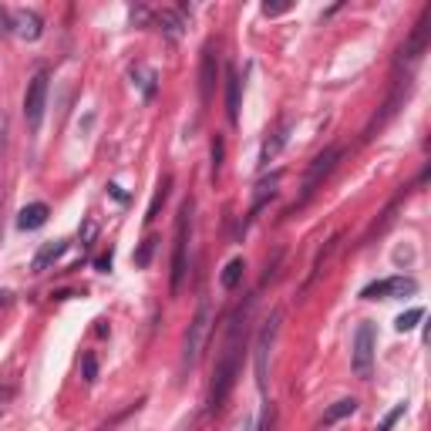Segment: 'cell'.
<instances>
[{"label":"cell","instance_id":"cb8c5ba5","mask_svg":"<svg viewBox=\"0 0 431 431\" xmlns=\"http://www.w3.org/2000/svg\"><path fill=\"white\" fill-rule=\"evenodd\" d=\"M81 371H84V384H95V381H98V357H95V354H84V357H81Z\"/></svg>","mask_w":431,"mask_h":431},{"label":"cell","instance_id":"30bf717a","mask_svg":"<svg viewBox=\"0 0 431 431\" xmlns=\"http://www.w3.org/2000/svg\"><path fill=\"white\" fill-rule=\"evenodd\" d=\"M431 10H425V17L418 21V27H415V34L408 38V44L401 47V54H397V64H404V61H415V58H421V51L428 47V38H431Z\"/></svg>","mask_w":431,"mask_h":431},{"label":"cell","instance_id":"d6a6232c","mask_svg":"<svg viewBox=\"0 0 431 431\" xmlns=\"http://www.w3.org/2000/svg\"><path fill=\"white\" fill-rule=\"evenodd\" d=\"M0 304H7V293H0Z\"/></svg>","mask_w":431,"mask_h":431},{"label":"cell","instance_id":"4dcf8cb0","mask_svg":"<svg viewBox=\"0 0 431 431\" xmlns=\"http://www.w3.org/2000/svg\"><path fill=\"white\" fill-rule=\"evenodd\" d=\"M108 193H112V196H115L118 202H125V199H128V196H125V193H121V186H115V182L108 186Z\"/></svg>","mask_w":431,"mask_h":431},{"label":"cell","instance_id":"9c48e42d","mask_svg":"<svg viewBox=\"0 0 431 431\" xmlns=\"http://www.w3.org/2000/svg\"><path fill=\"white\" fill-rule=\"evenodd\" d=\"M280 317H283V314L276 310V314L267 320V327H263L260 341H256V384H260V391H267V354H270L276 330H280Z\"/></svg>","mask_w":431,"mask_h":431},{"label":"cell","instance_id":"d6986e66","mask_svg":"<svg viewBox=\"0 0 431 431\" xmlns=\"http://www.w3.org/2000/svg\"><path fill=\"white\" fill-rule=\"evenodd\" d=\"M156 21H158V31H162V34H165V38H182V27H186V24H182V17H179V14H172V10H162V14H156Z\"/></svg>","mask_w":431,"mask_h":431},{"label":"cell","instance_id":"ba28073f","mask_svg":"<svg viewBox=\"0 0 431 431\" xmlns=\"http://www.w3.org/2000/svg\"><path fill=\"white\" fill-rule=\"evenodd\" d=\"M216 78H219V47L209 40L202 47V64H199V95H202V105H209Z\"/></svg>","mask_w":431,"mask_h":431},{"label":"cell","instance_id":"1f68e13d","mask_svg":"<svg viewBox=\"0 0 431 431\" xmlns=\"http://www.w3.org/2000/svg\"><path fill=\"white\" fill-rule=\"evenodd\" d=\"M233 431H249V418H243V421H239Z\"/></svg>","mask_w":431,"mask_h":431},{"label":"cell","instance_id":"484cf974","mask_svg":"<svg viewBox=\"0 0 431 431\" xmlns=\"http://www.w3.org/2000/svg\"><path fill=\"white\" fill-rule=\"evenodd\" d=\"M408 411V401H401V404H394V411H388L384 418H381V425H378V431H391L394 425H397V418Z\"/></svg>","mask_w":431,"mask_h":431},{"label":"cell","instance_id":"277c9868","mask_svg":"<svg viewBox=\"0 0 431 431\" xmlns=\"http://www.w3.org/2000/svg\"><path fill=\"white\" fill-rule=\"evenodd\" d=\"M209 323H212V310H209V304H202L196 320L189 323V334H186V351H182V367H186V371L196 367L202 341H206V334H209Z\"/></svg>","mask_w":431,"mask_h":431},{"label":"cell","instance_id":"5b68a950","mask_svg":"<svg viewBox=\"0 0 431 431\" xmlns=\"http://www.w3.org/2000/svg\"><path fill=\"white\" fill-rule=\"evenodd\" d=\"M341 162V145H327L320 156L310 162V169H307V179H304V193H300V202H307V199L317 193V186L334 172V165Z\"/></svg>","mask_w":431,"mask_h":431},{"label":"cell","instance_id":"ffe728a7","mask_svg":"<svg viewBox=\"0 0 431 431\" xmlns=\"http://www.w3.org/2000/svg\"><path fill=\"white\" fill-rule=\"evenodd\" d=\"M209 156H212V169H209V175H212V182H216V179H219V172H223V158H226V138H223V135H216V138H212Z\"/></svg>","mask_w":431,"mask_h":431},{"label":"cell","instance_id":"e0dca14e","mask_svg":"<svg viewBox=\"0 0 431 431\" xmlns=\"http://www.w3.org/2000/svg\"><path fill=\"white\" fill-rule=\"evenodd\" d=\"M132 78H135V84L142 88V98L149 101V98H156V81L158 75L152 71V68H145V64H135L132 68Z\"/></svg>","mask_w":431,"mask_h":431},{"label":"cell","instance_id":"3957f363","mask_svg":"<svg viewBox=\"0 0 431 431\" xmlns=\"http://www.w3.org/2000/svg\"><path fill=\"white\" fill-rule=\"evenodd\" d=\"M374 351H378V334L374 323H360L354 334V354H351V367L357 378H371L374 367Z\"/></svg>","mask_w":431,"mask_h":431},{"label":"cell","instance_id":"f1b7e54d","mask_svg":"<svg viewBox=\"0 0 431 431\" xmlns=\"http://www.w3.org/2000/svg\"><path fill=\"white\" fill-rule=\"evenodd\" d=\"M145 21H149V10H145V7L132 10V24H145Z\"/></svg>","mask_w":431,"mask_h":431},{"label":"cell","instance_id":"83f0119b","mask_svg":"<svg viewBox=\"0 0 431 431\" xmlns=\"http://www.w3.org/2000/svg\"><path fill=\"white\" fill-rule=\"evenodd\" d=\"M286 10V3H263V14L267 17H276V14H283Z\"/></svg>","mask_w":431,"mask_h":431},{"label":"cell","instance_id":"52a82bcc","mask_svg":"<svg viewBox=\"0 0 431 431\" xmlns=\"http://www.w3.org/2000/svg\"><path fill=\"white\" fill-rule=\"evenodd\" d=\"M47 71H38L31 84H27V95H24V121L27 128H40V118H44V101H47Z\"/></svg>","mask_w":431,"mask_h":431},{"label":"cell","instance_id":"44dd1931","mask_svg":"<svg viewBox=\"0 0 431 431\" xmlns=\"http://www.w3.org/2000/svg\"><path fill=\"white\" fill-rule=\"evenodd\" d=\"M418 320H425V310H421V307H411V310H404V314L394 320V330H397V334H408V330L418 327Z\"/></svg>","mask_w":431,"mask_h":431},{"label":"cell","instance_id":"2e32d148","mask_svg":"<svg viewBox=\"0 0 431 431\" xmlns=\"http://www.w3.org/2000/svg\"><path fill=\"white\" fill-rule=\"evenodd\" d=\"M354 411H357V397H341L337 404H330L327 411H323V428H330V425H337V421H344V418H351Z\"/></svg>","mask_w":431,"mask_h":431},{"label":"cell","instance_id":"4316f807","mask_svg":"<svg viewBox=\"0 0 431 431\" xmlns=\"http://www.w3.org/2000/svg\"><path fill=\"white\" fill-rule=\"evenodd\" d=\"M112 260H115V253H112V249H108V253H101V256L95 260V270H98V273H108V270H112Z\"/></svg>","mask_w":431,"mask_h":431},{"label":"cell","instance_id":"f546056e","mask_svg":"<svg viewBox=\"0 0 431 431\" xmlns=\"http://www.w3.org/2000/svg\"><path fill=\"white\" fill-rule=\"evenodd\" d=\"M7 31H10V14H7V10H0V38H3Z\"/></svg>","mask_w":431,"mask_h":431},{"label":"cell","instance_id":"4fadbf2b","mask_svg":"<svg viewBox=\"0 0 431 431\" xmlns=\"http://www.w3.org/2000/svg\"><path fill=\"white\" fill-rule=\"evenodd\" d=\"M47 216H51V206H47V202H31V206H24V209L17 212V230H24V233L40 230V226L47 223Z\"/></svg>","mask_w":431,"mask_h":431},{"label":"cell","instance_id":"9a60e30c","mask_svg":"<svg viewBox=\"0 0 431 431\" xmlns=\"http://www.w3.org/2000/svg\"><path fill=\"white\" fill-rule=\"evenodd\" d=\"M239 95H243V81L236 75L233 68L226 71V118H230V125H239Z\"/></svg>","mask_w":431,"mask_h":431},{"label":"cell","instance_id":"5bb4252c","mask_svg":"<svg viewBox=\"0 0 431 431\" xmlns=\"http://www.w3.org/2000/svg\"><path fill=\"white\" fill-rule=\"evenodd\" d=\"M286 138H290V121H280L273 132H270V138L263 142V152H260V165H270V162L280 156V149L286 145Z\"/></svg>","mask_w":431,"mask_h":431},{"label":"cell","instance_id":"7a4b0ae2","mask_svg":"<svg viewBox=\"0 0 431 431\" xmlns=\"http://www.w3.org/2000/svg\"><path fill=\"white\" fill-rule=\"evenodd\" d=\"M189 223H193V199L182 202L179 219H175V249H172V297H179L182 283H186V249H189Z\"/></svg>","mask_w":431,"mask_h":431},{"label":"cell","instance_id":"603a6c76","mask_svg":"<svg viewBox=\"0 0 431 431\" xmlns=\"http://www.w3.org/2000/svg\"><path fill=\"white\" fill-rule=\"evenodd\" d=\"M152 253H156V239L149 236V239H142V246L135 249V267H138V270H145V267L152 263Z\"/></svg>","mask_w":431,"mask_h":431},{"label":"cell","instance_id":"8992f818","mask_svg":"<svg viewBox=\"0 0 431 431\" xmlns=\"http://www.w3.org/2000/svg\"><path fill=\"white\" fill-rule=\"evenodd\" d=\"M418 290V283L411 276H391V280H378L371 286L360 290V300H404Z\"/></svg>","mask_w":431,"mask_h":431},{"label":"cell","instance_id":"7c38bea8","mask_svg":"<svg viewBox=\"0 0 431 431\" xmlns=\"http://www.w3.org/2000/svg\"><path fill=\"white\" fill-rule=\"evenodd\" d=\"M68 246H71L68 239H51V243H44L38 253H34V260H31V270H34V273H44L47 267H54V263L68 253Z\"/></svg>","mask_w":431,"mask_h":431},{"label":"cell","instance_id":"6da1fadb","mask_svg":"<svg viewBox=\"0 0 431 431\" xmlns=\"http://www.w3.org/2000/svg\"><path fill=\"white\" fill-rule=\"evenodd\" d=\"M246 320H249V304L239 307L230 320V334L223 341V351H219V360H216V374H212V388H209V408L216 411L236 384V374H239V360H243V351H246Z\"/></svg>","mask_w":431,"mask_h":431},{"label":"cell","instance_id":"d4e9b609","mask_svg":"<svg viewBox=\"0 0 431 431\" xmlns=\"http://www.w3.org/2000/svg\"><path fill=\"white\" fill-rule=\"evenodd\" d=\"M273 425H276V408L267 401V404H263V411H260V421H256V428H253V431H273Z\"/></svg>","mask_w":431,"mask_h":431},{"label":"cell","instance_id":"ac0fdd59","mask_svg":"<svg viewBox=\"0 0 431 431\" xmlns=\"http://www.w3.org/2000/svg\"><path fill=\"white\" fill-rule=\"evenodd\" d=\"M243 270H246V260L243 256H236L226 263V270L219 273V283H223V290H236L239 283H243Z\"/></svg>","mask_w":431,"mask_h":431},{"label":"cell","instance_id":"8fae6325","mask_svg":"<svg viewBox=\"0 0 431 431\" xmlns=\"http://www.w3.org/2000/svg\"><path fill=\"white\" fill-rule=\"evenodd\" d=\"M10 27L24 40H38L44 34V21L34 10H10Z\"/></svg>","mask_w":431,"mask_h":431},{"label":"cell","instance_id":"7402d4cb","mask_svg":"<svg viewBox=\"0 0 431 431\" xmlns=\"http://www.w3.org/2000/svg\"><path fill=\"white\" fill-rule=\"evenodd\" d=\"M169 186H172V175H165V179H162V186H158L156 199H152V206H149V212H145V223H152V219L158 216V209H162V202H165V193H169Z\"/></svg>","mask_w":431,"mask_h":431}]
</instances>
